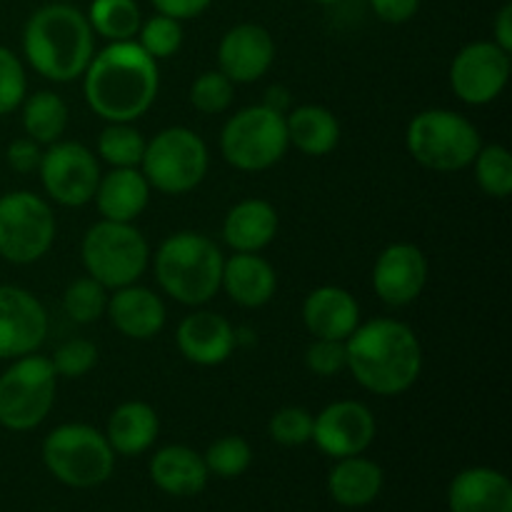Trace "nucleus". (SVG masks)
<instances>
[{
	"label": "nucleus",
	"instance_id": "2f4dec72",
	"mask_svg": "<svg viewBox=\"0 0 512 512\" xmlns=\"http://www.w3.org/2000/svg\"><path fill=\"white\" fill-rule=\"evenodd\" d=\"M478 188L488 198L505 200L512 193V155L505 145H480L473 160Z\"/></svg>",
	"mask_w": 512,
	"mask_h": 512
},
{
	"label": "nucleus",
	"instance_id": "39448f33",
	"mask_svg": "<svg viewBox=\"0 0 512 512\" xmlns=\"http://www.w3.org/2000/svg\"><path fill=\"white\" fill-rule=\"evenodd\" d=\"M480 145V130L458 110H423L405 130V148L410 158L435 173H458L470 168Z\"/></svg>",
	"mask_w": 512,
	"mask_h": 512
},
{
	"label": "nucleus",
	"instance_id": "a878e982",
	"mask_svg": "<svg viewBox=\"0 0 512 512\" xmlns=\"http://www.w3.org/2000/svg\"><path fill=\"white\" fill-rule=\"evenodd\" d=\"M158 433L160 418L153 405L145 403V400L120 403L110 413L108 425H105V438H108L113 453L128 455V458L153 448V443L158 440Z\"/></svg>",
	"mask_w": 512,
	"mask_h": 512
},
{
	"label": "nucleus",
	"instance_id": "c756f323",
	"mask_svg": "<svg viewBox=\"0 0 512 512\" xmlns=\"http://www.w3.org/2000/svg\"><path fill=\"white\" fill-rule=\"evenodd\" d=\"M88 23L95 35L108 43H120L138 35L143 15L135 0H93L88 10Z\"/></svg>",
	"mask_w": 512,
	"mask_h": 512
},
{
	"label": "nucleus",
	"instance_id": "79ce46f5",
	"mask_svg": "<svg viewBox=\"0 0 512 512\" xmlns=\"http://www.w3.org/2000/svg\"><path fill=\"white\" fill-rule=\"evenodd\" d=\"M370 5H373L375 15L383 23L403 25L415 18V13L420 8V0H370Z\"/></svg>",
	"mask_w": 512,
	"mask_h": 512
},
{
	"label": "nucleus",
	"instance_id": "e433bc0d",
	"mask_svg": "<svg viewBox=\"0 0 512 512\" xmlns=\"http://www.w3.org/2000/svg\"><path fill=\"white\" fill-rule=\"evenodd\" d=\"M270 438L285 448H298L313 440V413L300 405H285L275 410L268 423Z\"/></svg>",
	"mask_w": 512,
	"mask_h": 512
},
{
	"label": "nucleus",
	"instance_id": "bb28decb",
	"mask_svg": "<svg viewBox=\"0 0 512 512\" xmlns=\"http://www.w3.org/2000/svg\"><path fill=\"white\" fill-rule=\"evenodd\" d=\"M288 140L295 150L310 158L330 155L340 145V120L325 105H298L285 113Z\"/></svg>",
	"mask_w": 512,
	"mask_h": 512
},
{
	"label": "nucleus",
	"instance_id": "37998d69",
	"mask_svg": "<svg viewBox=\"0 0 512 512\" xmlns=\"http://www.w3.org/2000/svg\"><path fill=\"white\" fill-rule=\"evenodd\" d=\"M150 3L160 15H168V18L175 20H190L205 13L213 5V0H150Z\"/></svg>",
	"mask_w": 512,
	"mask_h": 512
},
{
	"label": "nucleus",
	"instance_id": "dca6fc26",
	"mask_svg": "<svg viewBox=\"0 0 512 512\" xmlns=\"http://www.w3.org/2000/svg\"><path fill=\"white\" fill-rule=\"evenodd\" d=\"M430 265L423 250L413 243H390L375 258L373 290L390 308H405L423 295Z\"/></svg>",
	"mask_w": 512,
	"mask_h": 512
},
{
	"label": "nucleus",
	"instance_id": "393cba45",
	"mask_svg": "<svg viewBox=\"0 0 512 512\" xmlns=\"http://www.w3.org/2000/svg\"><path fill=\"white\" fill-rule=\"evenodd\" d=\"M208 468L203 455L188 445H168L158 450L150 463V478L163 493L175 498H190L203 493L208 485Z\"/></svg>",
	"mask_w": 512,
	"mask_h": 512
},
{
	"label": "nucleus",
	"instance_id": "cd10ccee",
	"mask_svg": "<svg viewBox=\"0 0 512 512\" xmlns=\"http://www.w3.org/2000/svg\"><path fill=\"white\" fill-rule=\"evenodd\" d=\"M328 488L335 503L345 508H363L373 503L383 490V470L363 455L340 458L338 465L330 470Z\"/></svg>",
	"mask_w": 512,
	"mask_h": 512
},
{
	"label": "nucleus",
	"instance_id": "a211bd4d",
	"mask_svg": "<svg viewBox=\"0 0 512 512\" xmlns=\"http://www.w3.org/2000/svg\"><path fill=\"white\" fill-rule=\"evenodd\" d=\"M275 60V40L268 28L258 23H240L220 38L218 70L235 85L263 78Z\"/></svg>",
	"mask_w": 512,
	"mask_h": 512
},
{
	"label": "nucleus",
	"instance_id": "4468645a",
	"mask_svg": "<svg viewBox=\"0 0 512 512\" xmlns=\"http://www.w3.org/2000/svg\"><path fill=\"white\" fill-rule=\"evenodd\" d=\"M378 423L360 400H335L313 415V443L330 458L363 455L373 445Z\"/></svg>",
	"mask_w": 512,
	"mask_h": 512
},
{
	"label": "nucleus",
	"instance_id": "423d86ee",
	"mask_svg": "<svg viewBox=\"0 0 512 512\" xmlns=\"http://www.w3.org/2000/svg\"><path fill=\"white\" fill-rule=\"evenodd\" d=\"M80 258L90 278L118 290L143 278L150 265V245L133 223L100 220L83 235Z\"/></svg>",
	"mask_w": 512,
	"mask_h": 512
},
{
	"label": "nucleus",
	"instance_id": "0eeeda50",
	"mask_svg": "<svg viewBox=\"0 0 512 512\" xmlns=\"http://www.w3.org/2000/svg\"><path fill=\"white\" fill-rule=\"evenodd\" d=\"M290 148L285 115L265 103L238 110L220 130L225 163L243 173H263L278 165Z\"/></svg>",
	"mask_w": 512,
	"mask_h": 512
},
{
	"label": "nucleus",
	"instance_id": "6e6552de",
	"mask_svg": "<svg viewBox=\"0 0 512 512\" xmlns=\"http://www.w3.org/2000/svg\"><path fill=\"white\" fill-rule=\"evenodd\" d=\"M210 170L205 140L185 125L160 130L145 143L140 173L150 188L165 195H185L198 188Z\"/></svg>",
	"mask_w": 512,
	"mask_h": 512
},
{
	"label": "nucleus",
	"instance_id": "9d476101",
	"mask_svg": "<svg viewBox=\"0 0 512 512\" xmlns=\"http://www.w3.org/2000/svg\"><path fill=\"white\" fill-rule=\"evenodd\" d=\"M58 373L45 355H23L0 375V425L13 433L35 430L50 415Z\"/></svg>",
	"mask_w": 512,
	"mask_h": 512
},
{
	"label": "nucleus",
	"instance_id": "7c9ffc66",
	"mask_svg": "<svg viewBox=\"0 0 512 512\" xmlns=\"http://www.w3.org/2000/svg\"><path fill=\"white\" fill-rule=\"evenodd\" d=\"M145 143L133 123H108L98 135V155L110 168H140Z\"/></svg>",
	"mask_w": 512,
	"mask_h": 512
},
{
	"label": "nucleus",
	"instance_id": "ddd939ff",
	"mask_svg": "<svg viewBox=\"0 0 512 512\" xmlns=\"http://www.w3.org/2000/svg\"><path fill=\"white\" fill-rule=\"evenodd\" d=\"M510 80V53L493 40H475L450 63V88L463 103L488 105L498 98Z\"/></svg>",
	"mask_w": 512,
	"mask_h": 512
},
{
	"label": "nucleus",
	"instance_id": "49530a36",
	"mask_svg": "<svg viewBox=\"0 0 512 512\" xmlns=\"http://www.w3.org/2000/svg\"><path fill=\"white\" fill-rule=\"evenodd\" d=\"M318 3H323V5H335V3H340V0H318Z\"/></svg>",
	"mask_w": 512,
	"mask_h": 512
},
{
	"label": "nucleus",
	"instance_id": "58836bf2",
	"mask_svg": "<svg viewBox=\"0 0 512 512\" xmlns=\"http://www.w3.org/2000/svg\"><path fill=\"white\" fill-rule=\"evenodd\" d=\"M28 95V78L18 55L0 45V118L20 108Z\"/></svg>",
	"mask_w": 512,
	"mask_h": 512
},
{
	"label": "nucleus",
	"instance_id": "f03ea898",
	"mask_svg": "<svg viewBox=\"0 0 512 512\" xmlns=\"http://www.w3.org/2000/svg\"><path fill=\"white\" fill-rule=\"evenodd\" d=\"M348 370L360 388L380 398L403 395L423 373V345L408 323L373 318L345 340Z\"/></svg>",
	"mask_w": 512,
	"mask_h": 512
},
{
	"label": "nucleus",
	"instance_id": "c9c22d12",
	"mask_svg": "<svg viewBox=\"0 0 512 512\" xmlns=\"http://www.w3.org/2000/svg\"><path fill=\"white\" fill-rule=\"evenodd\" d=\"M138 45L155 60L173 58L183 45V25L180 20L168 18V15H153L145 23H140Z\"/></svg>",
	"mask_w": 512,
	"mask_h": 512
},
{
	"label": "nucleus",
	"instance_id": "9b49d317",
	"mask_svg": "<svg viewBox=\"0 0 512 512\" xmlns=\"http://www.w3.org/2000/svg\"><path fill=\"white\" fill-rule=\"evenodd\" d=\"M58 233L50 203L30 190L0 195V255L8 263L30 265L50 253Z\"/></svg>",
	"mask_w": 512,
	"mask_h": 512
},
{
	"label": "nucleus",
	"instance_id": "473e14b6",
	"mask_svg": "<svg viewBox=\"0 0 512 512\" xmlns=\"http://www.w3.org/2000/svg\"><path fill=\"white\" fill-rule=\"evenodd\" d=\"M108 288L98 280L85 275V278L73 280L63 293V310L73 323L90 325L100 320L108 310Z\"/></svg>",
	"mask_w": 512,
	"mask_h": 512
},
{
	"label": "nucleus",
	"instance_id": "f8f14e48",
	"mask_svg": "<svg viewBox=\"0 0 512 512\" xmlns=\"http://www.w3.org/2000/svg\"><path fill=\"white\" fill-rule=\"evenodd\" d=\"M45 195L63 208H83L93 203L100 183V163L88 145L78 140H58L43 150L38 165Z\"/></svg>",
	"mask_w": 512,
	"mask_h": 512
},
{
	"label": "nucleus",
	"instance_id": "ea45409f",
	"mask_svg": "<svg viewBox=\"0 0 512 512\" xmlns=\"http://www.w3.org/2000/svg\"><path fill=\"white\" fill-rule=\"evenodd\" d=\"M305 368L318 378H335L343 370H348L345 340L313 338V343L305 350Z\"/></svg>",
	"mask_w": 512,
	"mask_h": 512
},
{
	"label": "nucleus",
	"instance_id": "20e7f679",
	"mask_svg": "<svg viewBox=\"0 0 512 512\" xmlns=\"http://www.w3.org/2000/svg\"><path fill=\"white\" fill-rule=\"evenodd\" d=\"M225 255L213 238L195 230H180L155 250L153 270L160 290L180 305L203 308L218 295Z\"/></svg>",
	"mask_w": 512,
	"mask_h": 512
},
{
	"label": "nucleus",
	"instance_id": "5701e85b",
	"mask_svg": "<svg viewBox=\"0 0 512 512\" xmlns=\"http://www.w3.org/2000/svg\"><path fill=\"white\" fill-rule=\"evenodd\" d=\"M150 193L153 188L140 168H110V173L100 175L93 200L103 220L133 223L148 208Z\"/></svg>",
	"mask_w": 512,
	"mask_h": 512
},
{
	"label": "nucleus",
	"instance_id": "412c9836",
	"mask_svg": "<svg viewBox=\"0 0 512 512\" xmlns=\"http://www.w3.org/2000/svg\"><path fill=\"white\" fill-rule=\"evenodd\" d=\"M220 290L240 308H263L275 298L278 273L260 253H235L225 258Z\"/></svg>",
	"mask_w": 512,
	"mask_h": 512
},
{
	"label": "nucleus",
	"instance_id": "a19ab883",
	"mask_svg": "<svg viewBox=\"0 0 512 512\" xmlns=\"http://www.w3.org/2000/svg\"><path fill=\"white\" fill-rule=\"evenodd\" d=\"M40 158H43V150H40V145L35 140L20 138L8 145V165L13 170H18V173H33V170H38Z\"/></svg>",
	"mask_w": 512,
	"mask_h": 512
},
{
	"label": "nucleus",
	"instance_id": "a18cd8bd",
	"mask_svg": "<svg viewBox=\"0 0 512 512\" xmlns=\"http://www.w3.org/2000/svg\"><path fill=\"white\" fill-rule=\"evenodd\" d=\"M288 90L285 88H280V85H273V88L268 90V95H265V100L263 103L268 105V108H273V110H278V113H288V103H290V98H288Z\"/></svg>",
	"mask_w": 512,
	"mask_h": 512
},
{
	"label": "nucleus",
	"instance_id": "6ab92c4d",
	"mask_svg": "<svg viewBox=\"0 0 512 512\" xmlns=\"http://www.w3.org/2000/svg\"><path fill=\"white\" fill-rule=\"evenodd\" d=\"M105 315L110 318L113 328L130 340L155 338L168 320L163 298L155 290L138 283L113 290Z\"/></svg>",
	"mask_w": 512,
	"mask_h": 512
},
{
	"label": "nucleus",
	"instance_id": "7ed1b4c3",
	"mask_svg": "<svg viewBox=\"0 0 512 512\" xmlns=\"http://www.w3.org/2000/svg\"><path fill=\"white\" fill-rule=\"evenodd\" d=\"M23 53L45 80L73 83L83 78L95 55V33L88 15L68 3L43 5L25 23Z\"/></svg>",
	"mask_w": 512,
	"mask_h": 512
},
{
	"label": "nucleus",
	"instance_id": "f3484780",
	"mask_svg": "<svg viewBox=\"0 0 512 512\" xmlns=\"http://www.w3.org/2000/svg\"><path fill=\"white\" fill-rule=\"evenodd\" d=\"M175 343L188 363L200 368H218L233 355L238 333L225 315L200 308L180 320Z\"/></svg>",
	"mask_w": 512,
	"mask_h": 512
},
{
	"label": "nucleus",
	"instance_id": "b1692460",
	"mask_svg": "<svg viewBox=\"0 0 512 512\" xmlns=\"http://www.w3.org/2000/svg\"><path fill=\"white\" fill-rule=\"evenodd\" d=\"M450 512H512V485L493 468H468L455 475Z\"/></svg>",
	"mask_w": 512,
	"mask_h": 512
},
{
	"label": "nucleus",
	"instance_id": "c85d7f7f",
	"mask_svg": "<svg viewBox=\"0 0 512 512\" xmlns=\"http://www.w3.org/2000/svg\"><path fill=\"white\" fill-rule=\"evenodd\" d=\"M68 120V103L53 90H38L23 100V130L38 145H53L63 140Z\"/></svg>",
	"mask_w": 512,
	"mask_h": 512
},
{
	"label": "nucleus",
	"instance_id": "f704fd0d",
	"mask_svg": "<svg viewBox=\"0 0 512 512\" xmlns=\"http://www.w3.org/2000/svg\"><path fill=\"white\" fill-rule=\"evenodd\" d=\"M235 83L220 70H205L190 85V105L203 115H220L233 105Z\"/></svg>",
	"mask_w": 512,
	"mask_h": 512
},
{
	"label": "nucleus",
	"instance_id": "1a4fd4ad",
	"mask_svg": "<svg viewBox=\"0 0 512 512\" xmlns=\"http://www.w3.org/2000/svg\"><path fill=\"white\" fill-rule=\"evenodd\" d=\"M43 463L70 488H95L113 475L115 453L105 433L83 423H65L43 440Z\"/></svg>",
	"mask_w": 512,
	"mask_h": 512
},
{
	"label": "nucleus",
	"instance_id": "aec40b11",
	"mask_svg": "<svg viewBox=\"0 0 512 512\" xmlns=\"http://www.w3.org/2000/svg\"><path fill=\"white\" fill-rule=\"evenodd\" d=\"M303 325L313 338L348 340L360 325V305L338 285H320L303 300Z\"/></svg>",
	"mask_w": 512,
	"mask_h": 512
},
{
	"label": "nucleus",
	"instance_id": "4c0bfd02",
	"mask_svg": "<svg viewBox=\"0 0 512 512\" xmlns=\"http://www.w3.org/2000/svg\"><path fill=\"white\" fill-rule=\"evenodd\" d=\"M58 378L78 380L88 375L98 365V345L85 338H70L63 345H58L50 358Z\"/></svg>",
	"mask_w": 512,
	"mask_h": 512
},
{
	"label": "nucleus",
	"instance_id": "f257e3e1",
	"mask_svg": "<svg viewBox=\"0 0 512 512\" xmlns=\"http://www.w3.org/2000/svg\"><path fill=\"white\" fill-rule=\"evenodd\" d=\"M158 90V60L138 40L108 43L83 73L85 103L105 123H135L153 108Z\"/></svg>",
	"mask_w": 512,
	"mask_h": 512
},
{
	"label": "nucleus",
	"instance_id": "4be33fe9",
	"mask_svg": "<svg viewBox=\"0 0 512 512\" xmlns=\"http://www.w3.org/2000/svg\"><path fill=\"white\" fill-rule=\"evenodd\" d=\"M278 210L263 198H245L225 213L223 240L233 253H260L278 235Z\"/></svg>",
	"mask_w": 512,
	"mask_h": 512
},
{
	"label": "nucleus",
	"instance_id": "c03bdc74",
	"mask_svg": "<svg viewBox=\"0 0 512 512\" xmlns=\"http://www.w3.org/2000/svg\"><path fill=\"white\" fill-rule=\"evenodd\" d=\"M493 43L512 53V5L505 3L493 23Z\"/></svg>",
	"mask_w": 512,
	"mask_h": 512
},
{
	"label": "nucleus",
	"instance_id": "2eb2a0df",
	"mask_svg": "<svg viewBox=\"0 0 512 512\" xmlns=\"http://www.w3.org/2000/svg\"><path fill=\"white\" fill-rule=\"evenodd\" d=\"M48 328V310L30 290L0 285V360L38 353Z\"/></svg>",
	"mask_w": 512,
	"mask_h": 512
},
{
	"label": "nucleus",
	"instance_id": "72a5a7b5",
	"mask_svg": "<svg viewBox=\"0 0 512 512\" xmlns=\"http://www.w3.org/2000/svg\"><path fill=\"white\" fill-rule=\"evenodd\" d=\"M203 460L208 473L218 475V478H238L253 463V448L240 435H223L210 445Z\"/></svg>",
	"mask_w": 512,
	"mask_h": 512
}]
</instances>
